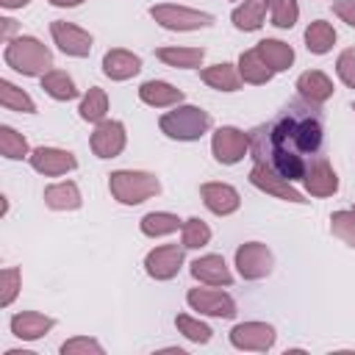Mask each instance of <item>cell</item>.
Returning a JSON list of instances; mask_svg holds the SVG:
<instances>
[{
  "label": "cell",
  "mask_w": 355,
  "mask_h": 355,
  "mask_svg": "<svg viewBox=\"0 0 355 355\" xmlns=\"http://www.w3.org/2000/svg\"><path fill=\"white\" fill-rule=\"evenodd\" d=\"M250 136V150L255 161H266L286 180H302L308 155L322 147V122L316 116H280L272 128H255Z\"/></svg>",
  "instance_id": "obj_1"
},
{
  "label": "cell",
  "mask_w": 355,
  "mask_h": 355,
  "mask_svg": "<svg viewBox=\"0 0 355 355\" xmlns=\"http://www.w3.org/2000/svg\"><path fill=\"white\" fill-rule=\"evenodd\" d=\"M3 58H6V64H8L14 72L31 75V78L50 72V67H53V53H50L39 39H33V36L8 39Z\"/></svg>",
  "instance_id": "obj_2"
},
{
  "label": "cell",
  "mask_w": 355,
  "mask_h": 355,
  "mask_svg": "<svg viewBox=\"0 0 355 355\" xmlns=\"http://www.w3.org/2000/svg\"><path fill=\"white\" fill-rule=\"evenodd\" d=\"M108 189L116 202L122 205H139L161 191V183L155 175L141 169H116L108 175Z\"/></svg>",
  "instance_id": "obj_3"
},
{
  "label": "cell",
  "mask_w": 355,
  "mask_h": 355,
  "mask_svg": "<svg viewBox=\"0 0 355 355\" xmlns=\"http://www.w3.org/2000/svg\"><path fill=\"white\" fill-rule=\"evenodd\" d=\"M158 128L161 133H166L169 139H178V141H194L200 139L202 133H208L211 128V114L197 108V105H175L172 111H166L161 119H158Z\"/></svg>",
  "instance_id": "obj_4"
},
{
  "label": "cell",
  "mask_w": 355,
  "mask_h": 355,
  "mask_svg": "<svg viewBox=\"0 0 355 355\" xmlns=\"http://www.w3.org/2000/svg\"><path fill=\"white\" fill-rule=\"evenodd\" d=\"M150 17L166 28V31H197V28H208L214 22L211 14L205 11H194V8H186V6H172V3H164V6H153L150 8Z\"/></svg>",
  "instance_id": "obj_5"
},
{
  "label": "cell",
  "mask_w": 355,
  "mask_h": 355,
  "mask_svg": "<svg viewBox=\"0 0 355 355\" xmlns=\"http://www.w3.org/2000/svg\"><path fill=\"white\" fill-rule=\"evenodd\" d=\"M250 183L258 186L261 191L277 197V200H286V202H308V200L291 186V180H286L280 172H275L266 161H255V164H252V169H250Z\"/></svg>",
  "instance_id": "obj_6"
},
{
  "label": "cell",
  "mask_w": 355,
  "mask_h": 355,
  "mask_svg": "<svg viewBox=\"0 0 355 355\" xmlns=\"http://www.w3.org/2000/svg\"><path fill=\"white\" fill-rule=\"evenodd\" d=\"M272 263H275V258H272L269 247L261 244V241H247L236 250V266H239V275L244 280L266 277L272 272Z\"/></svg>",
  "instance_id": "obj_7"
},
{
  "label": "cell",
  "mask_w": 355,
  "mask_h": 355,
  "mask_svg": "<svg viewBox=\"0 0 355 355\" xmlns=\"http://www.w3.org/2000/svg\"><path fill=\"white\" fill-rule=\"evenodd\" d=\"M211 150H214V158L219 164H239L250 150V136L233 125H225L214 133Z\"/></svg>",
  "instance_id": "obj_8"
},
{
  "label": "cell",
  "mask_w": 355,
  "mask_h": 355,
  "mask_svg": "<svg viewBox=\"0 0 355 355\" xmlns=\"http://www.w3.org/2000/svg\"><path fill=\"white\" fill-rule=\"evenodd\" d=\"M186 302L191 311H200L205 316H216V319H233L236 316L233 297L225 291H216V288H191L186 294Z\"/></svg>",
  "instance_id": "obj_9"
},
{
  "label": "cell",
  "mask_w": 355,
  "mask_h": 355,
  "mask_svg": "<svg viewBox=\"0 0 355 355\" xmlns=\"http://www.w3.org/2000/svg\"><path fill=\"white\" fill-rule=\"evenodd\" d=\"M28 161L39 175H47V178H58V175H67V172L78 169V158L69 150H61V147H36L28 155Z\"/></svg>",
  "instance_id": "obj_10"
},
{
  "label": "cell",
  "mask_w": 355,
  "mask_h": 355,
  "mask_svg": "<svg viewBox=\"0 0 355 355\" xmlns=\"http://www.w3.org/2000/svg\"><path fill=\"white\" fill-rule=\"evenodd\" d=\"M50 33H53V42L58 44V50L67 53V55L83 58V55L92 53V33H86L83 28H78L72 22L53 19L50 22Z\"/></svg>",
  "instance_id": "obj_11"
},
{
  "label": "cell",
  "mask_w": 355,
  "mask_h": 355,
  "mask_svg": "<svg viewBox=\"0 0 355 355\" xmlns=\"http://www.w3.org/2000/svg\"><path fill=\"white\" fill-rule=\"evenodd\" d=\"M230 344L236 349H258L266 352L275 344V327L266 322H241L230 330Z\"/></svg>",
  "instance_id": "obj_12"
},
{
  "label": "cell",
  "mask_w": 355,
  "mask_h": 355,
  "mask_svg": "<svg viewBox=\"0 0 355 355\" xmlns=\"http://www.w3.org/2000/svg\"><path fill=\"white\" fill-rule=\"evenodd\" d=\"M180 263H183V247L178 244H161L150 250L144 258V269L155 280H172L180 272Z\"/></svg>",
  "instance_id": "obj_13"
},
{
  "label": "cell",
  "mask_w": 355,
  "mask_h": 355,
  "mask_svg": "<svg viewBox=\"0 0 355 355\" xmlns=\"http://www.w3.org/2000/svg\"><path fill=\"white\" fill-rule=\"evenodd\" d=\"M92 150L97 158H114L125 150V125L116 119H103L97 122L92 133Z\"/></svg>",
  "instance_id": "obj_14"
},
{
  "label": "cell",
  "mask_w": 355,
  "mask_h": 355,
  "mask_svg": "<svg viewBox=\"0 0 355 355\" xmlns=\"http://www.w3.org/2000/svg\"><path fill=\"white\" fill-rule=\"evenodd\" d=\"M302 183H305L308 194H313V197H330L338 191V175L324 158H316L305 166Z\"/></svg>",
  "instance_id": "obj_15"
},
{
  "label": "cell",
  "mask_w": 355,
  "mask_h": 355,
  "mask_svg": "<svg viewBox=\"0 0 355 355\" xmlns=\"http://www.w3.org/2000/svg\"><path fill=\"white\" fill-rule=\"evenodd\" d=\"M200 197H202L205 208L219 216H227V214L239 211V205H241V197L230 183H202Z\"/></svg>",
  "instance_id": "obj_16"
},
{
  "label": "cell",
  "mask_w": 355,
  "mask_h": 355,
  "mask_svg": "<svg viewBox=\"0 0 355 355\" xmlns=\"http://www.w3.org/2000/svg\"><path fill=\"white\" fill-rule=\"evenodd\" d=\"M53 319L39 313V311H22V313H14L11 316V333L22 341H36L42 336H47L53 330Z\"/></svg>",
  "instance_id": "obj_17"
},
{
  "label": "cell",
  "mask_w": 355,
  "mask_h": 355,
  "mask_svg": "<svg viewBox=\"0 0 355 355\" xmlns=\"http://www.w3.org/2000/svg\"><path fill=\"white\" fill-rule=\"evenodd\" d=\"M141 69V58L130 50H122V47H114L103 55V72L111 78V80H128L133 75H139Z\"/></svg>",
  "instance_id": "obj_18"
},
{
  "label": "cell",
  "mask_w": 355,
  "mask_h": 355,
  "mask_svg": "<svg viewBox=\"0 0 355 355\" xmlns=\"http://www.w3.org/2000/svg\"><path fill=\"white\" fill-rule=\"evenodd\" d=\"M297 92L311 105H322L324 100L333 97V80L324 72H319V69H308V72H302L297 78Z\"/></svg>",
  "instance_id": "obj_19"
},
{
  "label": "cell",
  "mask_w": 355,
  "mask_h": 355,
  "mask_svg": "<svg viewBox=\"0 0 355 355\" xmlns=\"http://www.w3.org/2000/svg\"><path fill=\"white\" fill-rule=\"evenodd\" d=\"M191 275L208 286H230L233 283V275L222 255H202V258L191 261Z\"/></svg>",
  "instance_id": "obj_20"
},
{
  "label": "cell",
  "mask_w": 355,
  "mask_h": 355,
  "mask_svg": "<svg viewBox=\"0 0 355 355\" xmlns=\"http://www.w3.org/2000/svg\"><path fill=\"white\" fill-rule=\"evenodd\" d=\"M139 97H141V103H147L153 108H166V105L183 103V92L175 89L166 80H147V83H141L139 86Z\"/></svg>",
  "instance_id": "obj_21"
},
{
  "label": "cell",
  "mask_w": 355,
  "mask_h": 355,
  "mask_svg": "<svg viewBox=\"0 0 355 355\" xmlns=\"http://www.w3.org/2000/svg\"><path fill=\"white\" fill-rule=\"evenodd\" d=\"M80 202H83L80 189L72 180H61V183H53L44 189V205L53 211H75V208H80Z\"/></svg>",
  "instance_id": "obj_22"
},
{
  "label": "cell",
  "mask_w": 355,
  "mask_h": 355,
  "mask_svg": "<svg viewBox=\"0 0 355 355\" xmlns=\"http://www.w3.org/2000/svg\"><path fill=\"white\" fill-rule=\"evenodd\" d=\"M258 55L263 58V64L272 69V72H283V69H288L291 64H294V50H291V44H286V42H280V39H263V42H258Z\"/></svg>",
  "instance_id": "obj_23"
},
{
  "label": "cell",
  "mask_w": 355,
  "mask_h": 355,
  "mask_svg": "<svg viewBox=\"0 0 355 355\" xmlns=\"http://www.w3.org/2000/svg\"><path fill=\"white\" fill-rule=\"evenodd\" d=\"M200 78L211 86V89H219V92H236L241 86V75L233 64H214V67H205L200 72Z\"/></svg>",
  "instance_id": "obj_24"
},
{
  "label": "cell",
  "mask_w": 355,
  "mask_h": 355,
  "mask_svg": "<svg viewBox=\"0 0 355 355\" xmlns=\"http://www.w3.org/2000/svg\"><path fill=\"white\" fill-rule=\"evenodd\" d=\"M333 44H336V31H333L330 22H324V19H313V22L305 28V47H308L311 53L324 55V53L333 50Z\"/></svg>",
  "instance_id": "obj_25"
},
{
  "label": "cell",
  "mask_w": 355,
  "mask_h": 355,
  "mask_svg": "<svg viewBox=\"0 0 355 355\" xmlns=\"http://www.w3.org/2000/svg\"><path fill=\"white\" fill-rule=\"evenodd\" d=\"M155 55H158L164 64H169V67H178V69H194V67L202 64L205 50H202V47H161Z\"/></svg>",
  "instance_id": "obj_26"
},
{
  "label": "cell",
  "mask_w": 355,
  "mask_h": 355,
  "mask_svg": "<svg viewBox=\"0 0 355 355\" xmlns=\"http://www.w3.org/2000/svg\"><path fill=\"white\" fill-rule=\"evenodd\" d=\"M239 75H241L244 83H255V86H261V83L272 80L275 72L263 64V58L258 55V50H247V53H241V58H239Z\"/></svg>",
  "instance_id": "obj_27"
},
{
  "label": "cell",
  "mask_w": 355,
  "mask_h": 355,
  "mask_svg": "<svg viewBox=\"0 0 355 355\" xmlns=\"http://www.w3.org/2000/svg\"><path fill=\"white\" fill-rule=\"evenodd\" d=\"M180 227H183V222L169 211H150V214L141 216V233L150 236V239L169 236V233L180 230Z\"/></svg>",
  "instance_id": "obj_28"
},
{
  "label": "cell",
  "mask_w": 355,
  "mask_h": 355,
  "mask_svg": "<svg viewBox=\"0 0 355 355\" xmlns=\"http://www.w3.org/2000/svg\"><path fill=\"white\" fill-rule=\"evenodd\" d=\"M269 8V0H244L233 11V25L239 31H258L263 25V14Z\"/></svg>",
  "instance_id": "obj_29"
},
{
  "label": "cell",
  "mask_w": 355,
  "mask_h": 355,
  "mask_svg": "<svg viewBox=\"0 0 355 355\" xmlns=\"http://www.w3.org/2000/svg\"><path fill=\"white\" fill-rule=\"evenodd\" d=\"M42 89L53 97V100H72L78 97V89H75V80L64 72V69H50L42 75Z\"/></svg>",
  "instance_id": "obj_30"
},
{
  "label": "cell",
  "mask_w": 355,
  "mask_h": 355,
  "mask_svg": "<svg viewBox=\"0 0 355 355\" xmlns=\"http://www.w3.org/2000/svg\"><path fill=\"white\" fill-rule=\"evenodd\" d=\"M0 105L8 108V111H19V114H33L36 111V103L19 86H14L6 78L0 80Z\"/></svg>",
  "instance_id": "obj_31"
},
{
  "label": "cell",
  "mask_w": 355,
  "mask_h": 355,
  "mask_svg": "<svg viewBox=\"0 0 355 355\" xmlns=\"http://www.w3.org/2000/svg\"><path fill=\"white\" fill-rule=\"evenodd\" d=\"M78 111H80V119H86V122H103L105 114H108V97H105V92L100 86H92L83 94Z\"/></svg>",
  "instance_id": "obj_32"
},
{
  "label": "cell",
  "mask_w": 355,
  "mask_h": 355,
  "mask_svg": "<svg viewBox=\"0 0 355 355\" xmlns=\"http://www.w3.org/2000/svg\"><path fill=\"white\" fill-rule=\"evenodd\" d=\"M0 153L3 158H11V161H19V158H28V139L22 133H17L14 128L3 125L0 128Z\"/></svg>",
  "instance_id": "obj_33"
},
{
  "label": "cell",
  "mask_w": 355,
  "mask_h": 355,
  "mask_svg": "<svg viewBox=\"0 0 355 355\" xmlns=\"http://www.w3.org/2000/svg\"><path fill=\"white\" fill-rule=\"evenodd\" d=\"M180 236H183V247H186V250H200V247H205V244L211 241V227H208L202 219L191 216V219L183 222Z\"/></svg>",
  "instance_id": "obj_34"
},
{
  "label": "cell",
  "mask_w": 355,
  "mask_h": 355,
  "mask_svg": "<svg viewBox=\"0 0 355 355\" xmlns=\"http://www.w3.org/2000/svg\"><path fill=\"white\" fill-rule=\"evenodd\" d=\"M175 327H178V333H183V336H186L189 341H194V344H208V341H211V327H208L205 322L189 316V313H178V316H175Z\"/></svg>",
  "instance_id": "obj_35"
},
{
  "label": "cell",
  "mask_w": 355,
  "mask_h": 355,
  "mask_svg": "<svg viewBox=\"0 0 355 355\" xmlns=\"http://www.w3.org/2000/svg\"><path fill=\"white\" fill-rule=\"evenodd\" d=\"M269 14L275 28H294L300 17V6L297 0H269Z\"/></svg>",
  "instance_id": "obj_36"
},
{
  "label": "cell",
  "mask_w": 355,
  "mask_h": 355,
  "mask_svg": "<svg viewBox=\"0 0 355 355\" xmlns=\"http://www.w3.org/2000/svg\"><path fill=\"white\" fill-rule=\"evenodd\" d=\"M330 230L349 247H355V211H336L330 216Z\"/></svg>",
  "instance_id": "obj_37"
},
{
  "label": "cell",
  "mask_w": 355,
  "mask_h": 355,
  "mask_svg": "<svg viewBox=\"0 0 355 355\" xmlns=\"http://www.w3.org/2000/svg\"><path fill=\"white\" fill-rule=\"evenodd\" d=\"M19 283H22V275L17 266H8L0 272V305L8 308L14 302V297L19 294Z\"/></svg>",
  "instance_id": "obj_38"
},
{
  "label": "cell",
  "mask_w": 355,
  "mask_h": 355,
  "mask_svg": "<svg viewBox=\"0 0 355 355\" xmlns=\"http://www.w3.org/2000/svg\"><path fill=\"white\" fill-rule=\"evenodd\" d=\"M61 355H103V344L89 336H75L61 344Z\"/></svg>",
  "instance_id": "obj_39"
},
{
  "label": "cell",
  "mask_w": 355,
  "mask_h": 355,
  "mask_svg": "<svg viewBox=\"0 0 355 355\" xmlns=\"http://www.w3.org/2000/svg\"><path fill=\"white\" fill-rule=\"evenodd\" d=\"M336 72H338V78H341L349 89H355V47H347V50L338 55Z\"/></svg>",
  "instance_id": "obj_40"
},
{
  "label": "cell",
  "mask_w": 355,
  "mask_h": 355,
  "mask_svg": "<svg viewBox=\"0 0 355 355\" xmlns=\"http://www.w3.org/2000/svg\"><path fill=\"white\" fill-rule=\"evenodd\" d=\"M333 11H336V17L341 22H347V25L355 28V0H336L333 3Z\"/></svg>",
  "instance_id": "obj_41"
},
{
  "label": "cell",
  "mask_w": 355,
  "mask_h": 355,
  "mask_svg": "<svg viewBox=\"0 0 355 355\" xmlns=\"http://www.w3.org/2000/svg\"><path fill=\"white\" fill-rule=\"evenodd\" d=\"M31 0H0V6L3 8H25Z\"/></svg>",
  "instance_id": "obj_42"
},
{
  "label": "cell",
  "mask_w": 355,
  "mask_h": 355,
  "mask_svg": "<svg viewBox=\"0 0 355 355\" xmlns=\"http://www.w3.org/2000/svg\"><path fill=\"white\" fill-rule=\"evenodd\" d=\"M3 22V36H6V42H8V36L14 33V28H17V22L14 19H0Z\"/></svg>",
  "instance_id": "obj_43"
},
{
  "label": "cell",
  "mask_w": 355,
  "mask_h": 355,
  "mask_svg": "<svg viewBox=\"0 0 355 355\" xmlns=\"http://www.w3.org/2000/svg\"><path fill=\"white\" fill-rule=\"evenodd\" d=\"M53 6H58V8H69V6H78V3H83V0H50Z\"/></svg>",
  "instance_id": "obj_44"
},
{
  "label": "cell",
  "mask_w": 355,
  "mask_h": 355,
  "mask_svg": "<svg viewBox=\"0 0 355 355\" xmlns=\"http://www.w3.org/2000/svg\"><path fill=\"white\" fill-rule=\"evenodd\" d=\"M352 111H355V105H352Z\"/></svg>",
  "instance_id": "obj_45"
},
{
  "label": "cell",
  "mask_w": 355,
  "mask_h": 355,
  "mask_svg": "<svg viewBox=\"0 0 355 355\" xmlns=\"http://www.w3.org/2000/svg\"><path fill=\"white\" fill-rule=\"evenodd\" d=\"M352 211H355V208H352Z\"/></svg>",
  "instance_id": "obj_46"
}]
</instances>
